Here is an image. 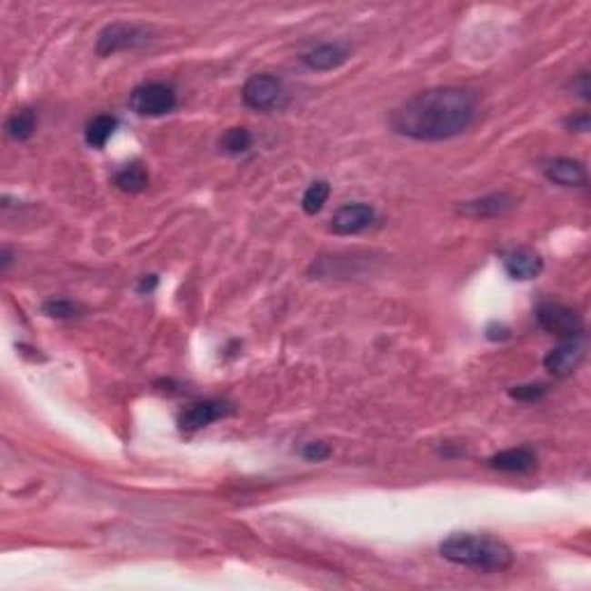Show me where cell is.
I'll use <instances>...</instances> for the list:
<instances>
[{
    "label": "cell",
    "instance_id": "52a82bcc",
    "mask_svg": "<svg viewBox=\"0 0 591 591\" xmlns=\"http://www.w3.org/2000/svg\"><path fill=\"white\" fill-rule=\"evenodd\" d=\"M231 414H234V406L225 400L195 402V405L187 406L178 416V427L183 432H187V435H192V432L204 430V427L213 426L215 421H222V418L231 416Z\"/></svg>",
    "mask_w": 591,
    "mask_h": 591
},
{
    "label": "cell",
    "instance_id": "d6986e66",
    "mask_svg": "<svg viewBox=\"0 0 591 591\" xmlns=\"http://www.w3.org/2000/svg\"><path fill=\"white\" fill-rule=\"evenodd\" d=\"M328 196H331V183L328 181L310 183V187H307L306 195H303L301 199L306 215H316V213H321V208L326 205Z\"/></svg>",
    "mask_w": 591,
    "mask_h": 591
},
{
    "label": "cell",
    "instance_id": "44dd1931",
    "mask_svg": "<svg viewBox=\"0 0 591 591\" xmlns=\"http://www.w3.org/2000/svg\"><path fill=\"white\" fill-rule=\"evenodd\" d=\"M508 396L517 402H538L547 396V386L546 384H522V386H513Z\"/></svg>",
    "mask_w": 591,
    "mask_h": 591
},
{
    "label": "cell",
    "instance_id": "6da1fadb",
    "mask_svg": "<svg viewBox=\"0 0 591 591\" xmlns=\"http://www.w3.org/2000/svg\"><path fill=\"white\" fill-rule=\"evenodd\" d=\"M478 97L460 85H439L409 97L388 118L396 135L414 141H448L476 121Z\"/></svg>",
    "mask_w": 591,
    "mask_h": 591
},
{
    "label": "cell",
    "instance_id": "7a4b0ae2",
    "mask_svg": "<svg viewBox=\"0 0 591 591\" xmlns=\"http://www.w3.org/2000/svg\"><path fill=\"white\" fill-rule=\"evenodd\" d=\"M439 555L456 566L499 573L513 566L511 546L490 534H451L439 546Z\"/></svg>",
    "mask_w": 591,
    "mask_h": 591
},
{
    "label": "cell",
    "instance_id": "cb8c5ba5",
    "mask_svg": "<svg viewBox=\"0 0 591 591\" xmlns=\"http://www.w3.org/2000/svg\"><path fill=\"white\" fill-rule=\"evenodd\" d=\"M511 328L506 326V324H501V321H490L486 328V337L490 342H506L511 340Z\"/></svg>",
    "mask_w": 591,
    "mask_h": 591
},
{
    "label": "cell",
    "instance_id": "8fae6325",
    "mask_svg": "<svg viewBox=\"0 0 591 591\" xmlns=\"http://www.w3.org/2000/svg\"><path fill=\"white\" fill-rule=\"evenodd\" d=\"M349 58V46L340 45V42H326V45L315 46V49H310L307 54L301 55L303 65L315 72H333L345 65Z\"/></svg>",
    "mask_w": 591,
    "mask_h": 591
},
{
    "label": "cell",
    "instance_id": "9c48e42d",
    "mask_svg": "<svg viewBox=\"0 0 591 591\" xmlns=\"http://www.w3.org/2000/svg\"><path fill=\"white\" fill-rule=\"evenodd\" d=\"M375 220L376 213L370 204H346L333 213L328 229L337 235H356L370 229Z\"/></svg>",
    "mask_w": 591,
    "mask_h": 591
},
{
    "label": "cell",
    "instance_id": "4fadbf2b",
    "mask_svg": "<svg viewBox=\"0 0 591 591\" xmlns=\"http://www.w3.org/2000/svg\"><path fill=\"white\" fill-rule=\"evenodd\" d=\"M486 465L490 466V469L501 471V474H531V471L536 469L538 457L531 448L520 446L495 453L492 457H487Z\"/></svg>",
    "mask_w": 591,
    "mask_h": 591
},
{
    "label": "cell",
    "instance_id": "9a60e30c",
    "mask_svg": "<svg viewBox=\"0 0 591 591\" xmlns=\"http://www.w3.org/2000/svg\"><path fill=\"white\" fill-rule=\"evenodd\" d=\"M37 130V114L31 106L16 109L5 121V135L12 141H28Z\"/></svg>",
    "mask_w": 591,
    "mask_h": 591
},
{
    "label": "cell",
    "instance_id": "7402d4cb",
    "mask_svg": "<svg viewBox=\"0 0 591 591\" xmlns=\"http://www.w3.org/2000/svg\"><path fill=\"white\" fill-rule=\"evenodd\" d=\"M331 453L333 451L326 441H310V444H306V446L301 448L303 460H307V462H324L331 457Z\"/></svg>",
    "mask_w": 591,
    "mask_h": 591
},
{
    "label": "cell",
    "instance_id": "5bb4252c",
    "mask_svg": "<svg viewBox=\"0 0 591 591\" xmlns=\"http://www.w3.org/2000/svg\"><path fill=\"white\" fill-rule=\"evenodd\" d=\"M546 178L561 187H585L586 169L580 160L573 157H556L546 166Z\"/></svg>",
    "mask_w": 591,
    "mask_h": 591
},
{
    "label": "cell",
    "instance_id": "8992f818",
    "mask_svg": "<svg viewBox=\"0 0 591 591\" xmlns=\"http://www.w3.org/2000/svg\"><path fill=\"white\" fill-rule=\"evenodd\" d=\"M243 102L252 111H275L285 105L286 91L280 76L275 75H252L243 85Z\"/></svg>",
    "mask_w": 591,
    "mask_h": 591
},
{
    "label": "cell",
    "instance_id": "4316f807",
    "mask_svg": "<svg viewBox=\"0 0 591 591\" xmlns=\"http://www.w3.org/2000/svg\"><path fill=\"white\" fill-rule=\"evenodd\" d=\"M10 264H12V252L5 247V250H3V259H0V271L5 273L7 268H10Z\"/></svg>",
    "mask_w": 591,
    "mask_h": 591
},
{
    "label": "cell",
    "instance_id": "3957f363",
    "mask_svg": "<svg viewBox=\"0 0 591 591\" xmlns=\"http://www.w3.org/2000/svg\"><path fill=\"white\" fill-rule=\"evenodd\" d=\"M148 42H153V28L144 24H130V21H114V24L105 25L97 35L95 51L97 55L106 58V55H114L118 51L141 49Z\"/></svg>",
    "mask_w": 591,
    "mask_h": 591
},
{
    "label": "cell",
    "instance_id": "ac0fdd59",
    "mask_svg": "<svg viewBox=\"0 0 591 591\" xmlns=\"http://www.w3.org/2000/svg\"><path fill=\"white\" fill-rule=\"evenodd\" d=\"M220 148L226 155H243L252 148V135L245 127H229L220 136Z\"/></svg>",
    "mask_w": 591,
    "mask_h": 591
},
{
    "label": "cell",
    "instance_id": "277c9868",
    "mask_svg": "<svg viewBox=\"0 0 591 591\" xmlns=\"http://www.w3.org/2000/svg\"><path fill=\"white\" fill-rule=\"evenodd\" d=\"M178 105L175 91L169 84L162 81H148V84L136 85L135 91L130 93V109L136 115L144 118H157V115L171 114Z\"/></svg>",
    "mask_w": 591,
    "mask_h": 591
},
{
    "label": "cell",
    "instance_id": "ba28073f",
    "mask_svg": "<svg viewBox=\"0 0 591 591\" xmlns=\"http://www.w3.org/2000/svg\"><path fill=\"white\" fill-rule=\"evenodd\" d=\"M517 205V199L508 192H492V195L478 196V199L465 201L457 205V213L471 220H492V217L508 215Z\"/></svg>",
    "mask_w": 591,
    "mask_h": 591
},
{
    "label": "cell",
    "instance_id": "ffe728a7",
    "mask_svg": "<svg viewBox=\"0 0 591 591\" xmlns=\"http://www.w3.org/2000/svg\"><path fill=\"white\" fill-rule=\"evenodd\" d=\"M42 312L51 319H61V321H70V319H79L81 315L85 312V307L81 303L70 301V298H51V301L42 303Z\"/></svg>",
    "mask_w": 591,
    "mask_h": 591
},
{
    "label": "cell",
    "instance_id": "7c38bea8",
    "mask_svg": "<svg viewBox=\"0 0 591 591\" xmlns=\"http://www.w3.org/2000/svg\"><path fill=\"white\" fill-rule=\"evenodd\" d=\"M504 268L511 280H536L543 273V256L531 247H517L504 256Z\"/></svg>",
    "mask_w": 591,
    "mask_h": 591
},
{
    "label": "cell",
    "instance_id": "5b68a950",
    "mask_svg": "<svg viewBox=\"0 0 591 591\" xmlns=\"http://www.w3.org/2000/svg\"><path fill=\"white\" fill-rule=\"evenodd\" d=\"M538 326L550 336L561 337V340H573V337L585 336V321L573 307L564 303L547 301L536 307Z\"/></svg>",
    "mask_w": 591,
    "mask_h": 591
},
{
    "label": "cell",
    "instance_id": "2e32d148",
    "mask_svg": "<svg viewBox=\"0 0 591 591\" xmlns=\"http://www.w3.org/2000/svg\"><path fill=\"white\" fill-rule=\"evenodd\" d=\"M148 183H151L148 171H145L144 165H139V162H132V165L123 166V169L114 175V185L121 192H125V195H141V192L148 187Z\"/></svg>",
    "mask_w": 591,
    "mask_h": 591
},
{
    "label": "cell",
    "instance_id": "30bf717a",
    "mask_svg": "<svg viewBox=\"0 0 591 591\" xmlns=\"http://www.w3.org/2000/svg\"><path fill=\"white\" fill-rule=\"evenodd\" d=\"M585 336L573 337V340H561V345L547 354L543 366L555 376H571L580 367V363L585 361Z\"/></svg>",
    "mask_w": 591,
    "mask_h": 591
},
{
    "label": "cell",
    "instance_id": "e0dca14e",
    "mask_svg": "<svg viewBox=\"0 0 591 591\" xmlns=\"http://www.w3.org/2000/svg\"><path fill=\"white\" fill-rule=\"evenodd\" d=\"M115 127H118V118H115V115H109V114L95 115V118L85 125V135H84L85 144L91 145V148H95V151H100V148H105L106 145V141L111 139Z\"/></svg>",
    "mask_w": 591,
    "mask_h": 591
},
{
    "label": "cell",
    "instance_id": "603a6c76",
    "mask_svg": "<svg viewBox=\"0 0 591 591\" xmlns=\"http://www.w3.org/2000/svg\"><path fill=\"white\" fill-rule=\"evenodd\" d=\"M564 127H566L568 132H580V135H585V132L591 130L589 114H586V111H582V114L568 115V118H564Z\"/></svg>",
    "mask_w": 591,
    "mask_h": 591
},
{
    "label": "cell",
    "instance_id": "d4e9b609",
    "mask_svg": "<svg viewBox=\"0 0 591 591\" xmlns=\"http://www.w3.org/2000/svg\"><path fill=\"white\" fill-rule=\"evenodd\" d=\"M573 91H576L582 100H589L591 88H589V75H586V72H580V75H577V79L573 81Z\"/></svg>",
    "mask_w": 591,
    "mask_h": 591
},
{
    "label": "cell",
    "instance_id": "484cf974",
    "mask_svg": "<svg viewBox=\"0 0 591 591\" xmlns=\"http://www.w3.org/2000/svg\"><path fill=\"white\" fill-rule=\"evenodd\" d=\"M157 286V275H144L141 277L139 286H136V291L139 294H151V291H155Z\"/></svg>",
    "mask_w": 591,
    "mask_h": 591
}]
</instances>
